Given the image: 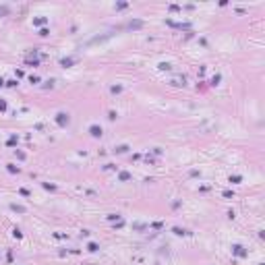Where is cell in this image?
Here are the masks:
<instances>
[{
  "mask_svg": "<svg viewBox=\"0 0 265 265\" xmlns=\"http://www.w3.org/2000/svg\"><path fill=\"white\" fill-rule=\"evenodd\" d=\"M66 122H68V116H66V114H58V124H62V127H64Z\"/></svg>",
  "mask_w": 265,
  "mask_h": 265,
  "instance_id": "obj_1",
  "label": "cell"
},
{
  "mask_svg": "<svg viewBox=\"0 0 265 265\" xmlns=\"http://www.w3.org/2000/svg\"><path fill=\"white\" fill-rule=\"evenodd\" d=\"M91 135L99 137V135H102V129H99V127H91Z\"/></svg>",
  "mask_w": 265,
  "mask_h": 265,
  "instance_id": "obj_2",
  "label": "cell"
},
{
  "mask_svg": "<svg viewBox=\"0 0 265 265\" xmlns=\"http://www.w3.org/2000/svg\"><path fill=\"white\" fill-rule=\"evenodd\" d=\"M0 110H6V104L4 102H0Z\"/></svg>",
  "mask_w": 265,
  "mask_h": 265,
  "instance_id": "obj_3",
  "label": "cell"
}]
</instances>
